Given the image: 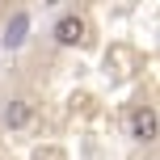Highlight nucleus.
Masks as SVG:
<instances>
[{"mask_svg": "<svg viewBox=\"0 0 160 160\" xmlns=\"http://www.w3.org/2000/svg\"><path fill=\"white\" fill-rule=\"evenodd\" d=\"M34 114H38V105L30 97H8L4 110H0V122H4V131H25L34 122Z\"/></svg>", "mask_w": 160, "mask_h": 160, "instance_id": "nucleus-2", "label": "nucleus"}, {"mask_svg": "<svg viewBox=\"0 0 160 160\" xmlns=\"http://www.w3.org/2000/svg\"><path fill=\"white\" fill-rule=\"evenodd\" d=\"M84 34H88V25H84V17H76V13H59L55 25H51L55 47H80V42H84Z\"/></svg>", "mask_w": 160, "mask_h": 160, "instance_id": "nucleus-1", "label": "nucleus"}, {"mask_svg": "<svg viewBox=\"0 0 160 160\" xmlns=\"http://www.w3.org/2000/svg\"><path fill=\"white\" fill-rule=\"evenodd\" d=\"M0 160H4V156H0Z\"/></svg>", "mask_w": 160, "mask_h": 160, "instance_id": "nucleus-5", "label": "nucleus"}, {"mask_svg": "<svg viewBox=\"0 0 160 160\" xmlns=\"http://www.w3.org/2000/svg\"><path fill=\"white\" fill-rule=\"evenodd\" d=\"M127 135L135 139V143H156V110L152 105H139L135 114H131V122H127Z\"/></svg>", "mask_w": 160, "mask_h": 160, "instance_id": "nucleus-3", "label": "nucleus"}, {"mask_svg": "<svg viewBox=\"0 0 160 160\" xmlns=\"http://www.w3.org/2000/svg\"><path fill=\"white\" fill-rule=\"evenodd\" d=\"M25 38H30V13H25V8H13V13H8V21H4V34H0V47L17 51Z\"/></svg>", "mask_w": 160, "mask_h": 160, "instance_id": "nucleus-4", "label": "nucleus"}]
</instances>
